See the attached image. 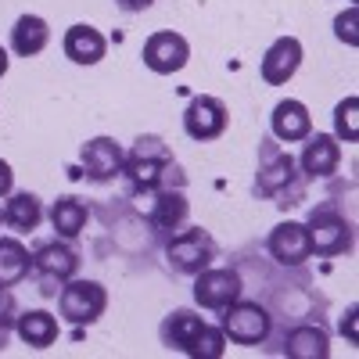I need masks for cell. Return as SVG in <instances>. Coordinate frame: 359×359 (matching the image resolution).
I'll return each mask as SVG.
<instances>
[{"instance_id":"1","label":"cell","mask_w":359,"mask_h":359,"mask_svg":"<svg viewBox=\"0 0 359 359\" xmlns=\"http://www.w3.org/2000/svg\"><path fill=\"white\" fill-rule=\"evenodd\" d=\"M123 184L130 198L144 201L165 187H187V176L158 133H140L123 158Z\"/></svg>"},{"instance_id":"2","label":"cell","mask_w":359,"mask_h":359,"mask_svg":"<svg viewBox=\"0 0 359 359\" xmlns=\"http://www.w3.org/2000/svg\"><path fill=\"white\" fill-rule=\"evenodd\" d=\"M255 194L269 198L277 208H291L306 201V176L298 169L294 155L273 137L259 140V169H255Z\"/></svg>"},{"instance_id":"3","label":"cell","mask_w":359,"mask_h":359,"mask_svg":"<svg viewBox=\"0 0 359 359\" xmlns=\"http://www.w3.org/2000/svg\"><path fill=\"white\" fill-rule=\"evenodd\" d=\"M158 338L169 352H184L191 359H219L226 352V334L191 309H172L158 327Z\"/></svg>"},{"instance_id":"4","label":"cell","mask_w":359,"mask_h":359,"mask_svg":"<svg viewBox=\"0 0 359 359\" xmlns=\"http://www.w3.org/2000/svg\"><path fill=\"white\" fill-rule=\"evenodd\" d=\"M306 233H309L313 255H320V259H338L355 248V223L341 208V201H334V198L320 201L309 212Z\"/></svg>"},{"instance_id":"5","label":"cell","mask_w":359,"mask_h":359,"mask_svg":"<svg viewBox=\"0 0 359 359\" xmlns=\"http://www.w3.org/2000/svg\"><path fill=\"white\" fill-rule=\"evenodd\" d=\"M216 259H219V245L205 226H184L165 241V262L180 277H198Z\"/></svg>"},{"instance_id":"6","label":"cell","mask_w":359,"mask_h":359,"mask_svg":"<svg viewBox=\"0 0 359 359\" xmlns=\"http://www.w3.org/2000/svg\"><path fill=\"white\" fill-rule=\"evenodd\" d=\"M79 248L69 245L65 237H54V241H43L33 252V277L40 284V294L54 298L76 273H79Z\"/></svg>"},{"instance_id":"7","label":"cell","mask_w":359,"mask_h":359,"mask_svg":"<svg viewBox=\"0 0 359 359\" xmlns=\"http://www.w3.org/2000/svg\"><path fill=\"white\" fill-rule=\"evenodd\" d=\"M219 331L226 334V341L245 345V348L266 345L269 334H273V313H269L262 302H252V298H237L233 306L223 309Z\"/></svg>"},{"instance_id":"8","label":"cell","mask_w":359,"mask_h":359,"mask_svg":"<svg viewBox=\"0 0 359 359\" xmlns=\"http://www.w3.org/2000/svg\"><path fill=\"white\" fill-rule=\"evenodd\" d=\"M108 309V291L97 280H69L62 291H57V313L62 320H69L72 327H90L97 323Z\"/></svg>"},{"instance_id":"9","label":"cell","mask_w":359,"mask_h":359,"mask_svg":"<svg viewBox=\"0 0 359 359\" xmlns=\"http://www.w3.org/2000/svg\"><path fill=\"white\" fill-rule=\"evenodd\" d=\"M147 208H144V223L151 230V237H162L169 241L172 233H180L191 219V201L184 194V187H165L151 198H144Z\"/></svg>"},{"instance_id":"10","label":"cell","mask_w":359,"mask_h":359,"mask_svg":"<svg viewBox=\"0 0 359 359\" xmlns=\"http://www.w3.org/2000/svg\"><path fill=\"white\" fill-rule=\"evenodd\" d=\"M245 294V280L237 269L230 266H208L194 277V302L201 309H212V313H223L226 306H233L237 298Z\"/></svg>"},{"instance_id":"11","label":"cell","mask_w":359,"mask_h":359,"mask_svg":"<svg viewBox=\"0 0 359 359\" xmlns=\"http://www.w3.org/2000/svg\"><path fill=\"white\" fill-rule=\"evenodd\" d=\"M123 158L126 151L115 137H94L79 151V176H86L90 184H115L123 176Z\"/></svg>"},{"instance_id":"12","label":"cell","mask_w":359,"mask_h":359,"mask_svg":"<svg viewBox=\"0 0 359 359\" xmlns=\"http://www.w3.org/2000/svg\"><path fill=\"white\" fill-rule=\"evenodd\" d=\"M226 126H230V111H226V104L219 97L198 94V97L187 101V108H184V130H187L191 140H201V144L205 140H219L226 133Z\"/></svg>"},{"instance_id":"13","label":"cell","mask_w":359,"mask_h":359,"mask_svg":"<svg viewBox=\"0 0 359 359\" xmlns=\"http://www.w3.org/2000/svg\"><path fill=\"white\" fill-rule=\"evenodd\" d=\"M140 57H144V65L151 69V72L172 76V72H180V69L191 62V43L180 36V33H172V29H158V33H151V36L144 40Z\"/></svg>"},{"instance_id":"14","label":"cell","mask_w":359,"mask_h":359,"mask_svg":"<svg viewBox=\"0 0 359 359\" xmlns=\"http://www.w3.org/2000/svg\"><path fill=\"white\" fill-rule=\"evenodd\" d=\"M266 252L277 266H287V269H298L313 259V245H309V233H306V223H277L266 237Z\"/></svg>"},{"instance_id":"15","label":"cell","mask_w":359,"mask_h":359,"mask_svg":"<svg viewBox=\"0 0 359 359\" xmlns=\"http://www.w3.org/2000/svg\"><path fill=\"white\" fill-rule=\"evenodd\" d=\"M302 57H306L302 40H298V36H280V40L269 43V50L262 54L259 72H262V79L269 86H284L287 79H294L298 69H302Z\"/></svg>"},{"instance_id":"16","label":"cell","mask_w":359,"mask_h":359,"mask_svg":"<svg viewBox=\"0 0 359 359\" xmlns=\"http://www.w3.org/2000/svg\"><path fill=\"white\" fill-rule=\"evenodd\" d=\"M341 165V144L334 133H309L306 137V151L298 158V169H302L306 180H331Z\"/></svg>"},{"instance_id":"17","label":"cell","mask_w":359,"mask_h":359,"mask_svg":"<svg viewBox=\"0 0 359 359\" xmlns=\"http://www.w3.org/2000/svg\"><path fill=\"white\" fill-rule=\"evenodd\" d=\"M280 352L287 359H327L331 355V338L320 323L313 320H302L284 331V341H280Z\"/></svg>"},{"instance_id":"18","label":"cell","mask_w":359,"mask_h":359,"mask_svg":"<svg viewBox=\"0 0 359 359\" xmlns=\"http://www.w3.org/2000/svg\"><path fill=\"white\" fill-rule=\"evenodd\" d=\"M269 130H273V140L302 144L313 133V115H309V108L302 101L284 97V101H277L273 115H269Z\"/></svg>"},{"instance_id":"19","label":"cell","mask_w":359,"mask_h":359,"mask_svg":"<svg viewBox=\"0 0 359 359\" xmlns=\"http://www.w3.org/2000/svg\"><path fill=\"white\" fill-rule=\"evenodd\" d=\"M62 47H65V57H69V62H76V65H97L101 57L108 54L104 33H101V29H94V25H86V22L69 25Z\"/></svg>"},{"instance_id":"20","label":"cell","mask_w":359,"mask_h":359,"mask_svg":"<svg viewBox=\"0 0 359 359\" xmlns=\"http://www.w3.org/2000/svg\"><path fill=\"white\" fill-rule=\"evenodd\" d=\"M0 212H4V226H11L15 233H33L43 223V201L33 191H11Z\"/></svg>"},{"instance_id":"21","label":"cell","mask_w":359,"mask_h":359,"mask_svg":"<svg viewBox=\"0 0 359 359\" xmlns=\"http://www.w3.org/2000/svg\"><path fill=\"white\" fill-rule=\"evenodd\" d=\"M86 219H90V205L76 194H62L57 201H50V226L57 237L65 241H76V237L86 230Z\"/></svg>"},{"instance_id":"22","label":"cell","mask_w":359,"mask_h":359,"mask_svg":"<svg viewBox=\"0 0 359 359\" xmlns=\"http://www.w3.org/2000/svg\"><path fill=\"white\" fill-rule=\"evenodd\" d=\"M50 43V25L40 15H18L11 25V50L18 57H36Z\"/></svg>"},{"instance_id":"23","label":"cell","mask_w":359,"mask_h":359,"mask_svg":"<svg viewBox=\"0 0 359 359\" xmlns=\"http://www.w3.org/2000/svg\"><path fill=\"white\" fill-rule=\"evenodd\" d=\"M15 334L29 348H50L57 341V316H50L47 309H25L15 320Z\"/></svg>"},{"instance_id":"24","label":"cell","mask_w":359,"mask_h":359,"mask_svg":"<svg viewBox=\"0 0 359 359\" xmlns=\"http://www.w3.org/2000/svg\"><path fill=\"white\" fill-rule=\"evenodd\" d=\"M33 273V252L18 237H0V287H15Z\"/></svg>"},{"instance_id":"25","label":"cell","mask_w":359,"mask_h":359,"mask_svg":"<svg viewBox=\"0 0 359 359\" xmlns=\"http://www.w3.org/2000/svg\"><path fill=\"white\" fill-rule=\"evenodd\" d=\"M355 115H359V97L348 94V97L334 108V137H338V140H345V144H355V140H359Z\"/></svg>"},{"instance_id":"26","label":"cell","mask_w":359,"mask_h":359,"mask_svg":"<svg viewBox=\"0 0 359 359\" xmlns=\"http://www.w3.org/2000/svg\"><path fill=\"white\" fill-rule=\"evenodd\" d=\"M18 302H15V294L11 287H0V352L8 348L11 334H15V320H18Z\"/></svg>"},{"instance_id":"27","label":"cell","mask_w":359,"mask_h":359,"mask_svg":"<svg viewBox=\"0 0 359 359\" xmlns=\"http://www.w3.org/2000/svg\"><path fill=\"white\" fill-rule=\"evenodd\" d=\"M355 18H359V15H355V8H348L345 15H338V18H334V33H338V40H345L348 47H355V43H359V36H355Z\"/></svg>"},{"instance_id":"28","label":"cell","mask_w":359,"mask_h":359,"mask_svg":"<svg viewBox=\"0 0 359 359\" xmlns=\"http://www.w3.org/2000/svg\"><path fill=\"white\" fill-rule=\"evenodd\" d=\"M11 191H15V172L4 158H0V198H8Z\"/></svg>"},{"instance_id":"29","label":"cell","mask_w":359,"mask_h":359,"mask_svg":"<svg viewBox=\"0 0 359 359\" xmlns=\"http://www.w3.org/2000/svg\"><path fill=\"white\" fill-rule=\"evenodd\" d=\"M118 8H123L126 15H140V11H147V8H155V0H115Z\"/></svg>"},{"instance_id":"30","label":"cell","mask_w":359,"mask_h":359,"mask_svg":"<svg viewBox=\"0 0 359 359\" xmlns=\"http://www.w3.org/2000/svg\"><path fill=\"white\" fill-rule=\"evenodd\" d=\"M8 65H11V57H8V50H4V47H0V79L8 76Z\"/></svg>"},{"instance_id":"31","label":"cell","mask_w":359,"mask_h":359,"mask_svg":"<svg viewBox=\"0 0 359 359\" xmlns=\"http://www.w3.org/2000/svg\"><path fill=\"white\" fill-rule=\"evenodd\" d=\"M0 226H4V212H0Z\"/></svg>"}]
</instances>
